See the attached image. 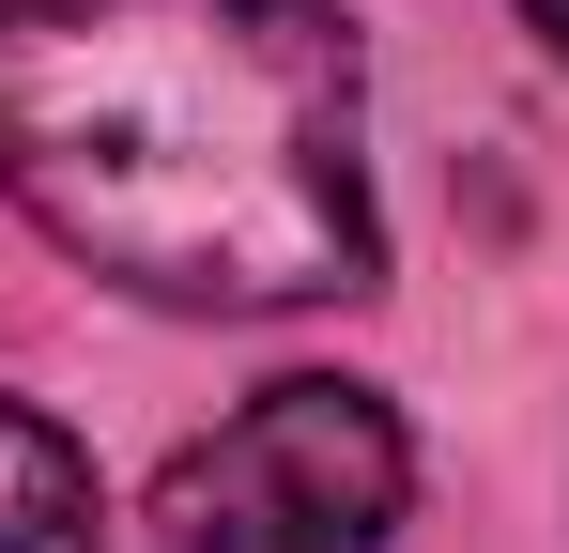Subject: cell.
<instances>
[{"label": "cell", "instance_id": "obj_1", "mask_svg": "<svg viewBox=\"0 0 569 553\" xmlns=\"http://www.w3.org/2000/svg\"><path fill=\"white\" fill-rule=\"evenodd\" d=\"M0 200L154 308L370 292V62L339 0H0Z\"/></svg>", "mask_w": 569, "mask_h": 553}, {"label": "cell", "instance_id": "obj_2", "mask_svg": "<svg viewBox=\"0 0 569 553\" xmlns=\"http://www.w3.org/2000/svg\"><path fill=\"white\" fill-rule=\"evenodd\" d=\"M400 492H416V446L370 384L339 369H292L247 415H216L170 492H154V553H385L400 539Z\"/></svg>", "mask_w": 569, "mask_h": 553}, {"label": "cell", "instance_id": "obj_3", "mask_svg": "<svg viewBox=\"0 0 569 553\" xmlns=\"http://www.w3.org/2000/svg\"><path fill=\"white\" fill-rule=\"evenodd\" d=\"M93 461L62 446L31 400H0V553H93Z\"/></svg>", "mask_w": 569, "mask_h": 553}, {"label": "cell", "instance_id": "obj_4", "mask_svg": "<svg viewBox=\"0 0 569 553\" xmlns=\"http://www.w3.org/2000/svg\"><path fill=\"white\" fill-rule=\"evenodd\" d=\"M523 31H539V47H555V62H569V0H523Z\"/></svg>", "mask_w": 569, "mask_h": 553}]
</instances>
